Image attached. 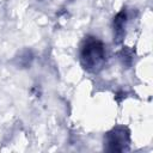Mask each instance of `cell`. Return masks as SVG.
Segmentation results:
<instances>
[{"label":"cell","mask_w":153,"mask_h":153,"mask_svg":"<svg viewBox=\"0 0 153 153\" xmlns=\"http://www.w3.org/2000/svg\"><path fill=\"white\" fill-rule=\"evenodd\" d=\"M79 59L84 69L90 73H97L104 67L106 62L105 45L99 38L94 36H87L80 44Z\"/></svg>","instance_id":"obj_1"},{"label":"cell","mask_w":153,"mask_h":153,"mask_svg":"<svg viewBox=\"0 0 153 153\" xmlns=\"http://www.w3.org/2000/svg\"><path fill=\"white\" fill-rule=\"evenodd\" d=\"M130 143L129 130L124 126H116L104 135V149L108 152L127 151Z\"/></svg>","instance_id":"obj_2"},{"label":"cell","mask_w":153,"mask_h":153,"mask_svg":"<svg viewBox=\"0 0 153 153\" xmlns=\"http://www.w3.org/2000/svg\"><path fill=\"white\" fill-rule=\"evenodd\" d=\"M126 22H127V13L123 10L120 13H117V16L114 19V37L117 43H120L124 36Z\"/></svg>","instance_id":"obj_3"}]
</instances>
